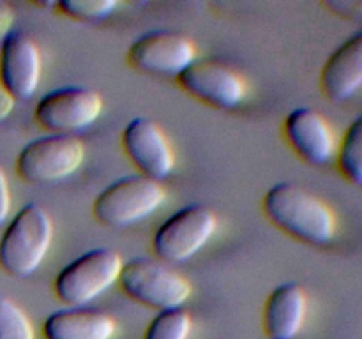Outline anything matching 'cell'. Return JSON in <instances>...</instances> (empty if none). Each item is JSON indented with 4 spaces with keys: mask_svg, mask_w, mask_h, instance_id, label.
Wrapping results in <instances>:
<instances>
[{
    "mask_svg": "<svg viewBox=\"0 0 362 339\" xmlns=\"http://www.w3.org/2000/svg\"><path fill=\"white\" fill-rule=\"evenodd\" d=\"M264 214L276 228L310 246H327L336 239L334 210L311 191L292 182L274 184L265 193Z\"/></svg>",
    "mask_w": 362,
    "mask_h": 339,
    "instance_id": "cell-1",
    "label": "cell"
},
{
    "mask_svg": "<svg viewBox=\"0 0 362 339\" xmlns=\"http://www.w3.org/2000/svg\"><path fill=\"white\" fill-rule=\"evenodd\" d=\"M53 242L48 210L27 203L14 214L0 239V268L13 278H28L45 261Z\"/></svg>",
    "mask_w": 362,
    "mask_h": 339,
    "instance_id": "cell-2",
    "label": "cell"
},
{
    "mask_svg": "<svg viewBox=\"0 0 362 339\" xmlns=\"http://www.w3.org/2000/svg\"><path fill=\"white\" fill-rule=\"evenodd\" d=\"M119 286L131 300L156 311L179 309L193 293V286L180 272L158 258H131L122 265Z\"/></svg>",
    "mask_w": 362,
    "mask_h": 339,
    "instance_id": "cell-3",
    "label": "cell"
},
{
    "mask_svg": "<svg viewBox=\"0 0 362 339\" xmlns=\"http://www.w3.org/2000/svg\"><path fill=\"white\" fill-rule=\"evenodd\" d=\"M122 265V256L108 247L87 251L57 274L55 297L67 307H85L119 282Z\"/></svg>",
    "mask_w": 362,
    "mask_h": 339,
    "instance_id": "cell-4",
    "label": "cell"
},
{
    "mask_svg": "<svg viewBox=\"0 0 362 339\" xmlns=\"http://www.w3.org/2000/svg\"><path fill=\"white\" fill-rule=\"evenodd\" d=\"M166 189L158 180L140 175L117 179L98 194L92 205L95 221L110 228H126L154 214L166 201Z\"/></svg>",
    "mask_w": 362,
    "mask_h": 339,
    "instance_id": "cell-5",
    "label": "cell"
},
{
    "mask_svg": "<svg viewBox=\"0 0 362 339\" xmlns=\"http://www.w3.org/2000/svg\"><path fill=\"white\" fill-rule=\"evenodd\" d=\"M85 159L83 141L73 134H46L28 141L16 157V173L27 184H53L73 175Z\"/></svg>",
    "mask_w": 362,
    "mask_h": 339,
    "instance_id": "cell-6",
    "label": "cell"
},
{
    "mask_svg": "<svg viewBox=\"0 0 362 339\" xmlns=\"http://www.w3.org/2000/svg\"><path fill=\"white\" fill-rule=\"evenodd\" d=\"M218 219L205 205H187L159 225L152 251L163 263H182L193 258L216 233Z\"/></svg>",
    "mask_w": 362,
    "mask_h": 339,
    "instance_id": "cell-7",
    "label": "cell"
},
{
    "mask_svg": "<svg viewBox=\"0 0 362 339\" xmlns=\"http://www.w3.org/2000/svg\"><path fill=\"white\" fill-rule=\"evenodd\" d=\"M103 113V97L88 87L49 90L37 101L34 119L49 134H73L90 127Z\"/></svg>",
    "mask_w": 362,
    "mask_h": 339,
    "instance_id": "cell-8",
    "label": "cell"
},
{
    "mask_svg": "<svg viewBox=\"0 0 362 339\" xmlns=\"http://www.w3.org/2000/svg\"><path fill=\"white\" fill-rule=\"evenodd\" d=\"M197 60V46L175 30H152L134 39L127 49V64L151 76L177 78Z\"/></svg>",
    "mask_w": 362,
    "mask_h": 339,
    "instance_id": "cell-9",
    "label": "cell"
},
{
    "mask_svg": "<svg viewBox=\"0 0 362 339\" xmlns=\"http://www.w3.org/2000/svg\"><path fill=\"white\" fill-rule=\"evenodd\" d=\"M177 83L186 94L216 109L237 108L246 97V81L239 73L218 60H194Z\"/></svg>",
    "mask_w": 362,
    "mask_h": 339,
    "instance_id": "cell-10",
    "label": "cell"
},
{
    "mask_svg": "<svg viewBox=\"0 0 362 339\" xmlns=\"http://www.w3.org/2000/svg\"><path fill=\"white\" fill-rule=\"evenodd\" d=\"M122 148L140 175L158 180L170 175L175 168V152L168 136L154 120L136 117L122 131Z\"/></svg>",
    "mask_w": 362,
    "mask_h": 339,
    "instance_id": "cell-11",
    "label": "cell"
},
{
    "mask_svg": "<svg viewBox=\"0 0 362 339\" xmlns=\"http://www.w3.org/2000/svg\"><path fill=\"white\" fill-rule=\"evenodd\" d=\"M41 52L25 32L11 30L0 46V85L14 101L35 94L41 81Z\"/></svg>",
    "mask_w": 362,
    "mask_h": 339,
    "instance_id": "cell-12",
    "label": "cell"
},
{
    "mask_svg": "<svg viewBox=\"0 0 362 339\" xmlns=\"http://www.w3.org/2000/svg\"><path fill=\"white\" fill-rule=\"evenodd\" d=\"M283 134L290 148L308 165L324 166L336 157V134L329 120L317 109H292L283 122Z\"/></svg>",
    "mask_w": 362,
    "mask_h": 339,
    "instance_id": "cell-13",
    "label": "cell"
},
{
    "mask_svg": "<svg viewBox=\"0 0 362 339\" xmlns=\"http://www.w3.org/2000/svg\"><path fill=\"white\" fill-rule=\"evenodd\" d=\"M320 90L332 102H345L362 90V30L350 35L327 56Z\"/></svg>",
    "mask_w": 362,
    "mask_h": 339,
    "instance_id": "cell-14",
    "label": "cell"
},
{
    "mask_svg": "<svg viewBox=\"0 0 362 339\" xmlns=\"http://www.w3.org/2000/svg\"><path fill=\"white\" fill-rule=\"evenodd\" d=\"M308 316V293L299 282H283L264 306V332L269 339H296Z\"/></svg>",
    "mask_w": 362,
    "mask_h": 339,
    "instance_id": "cell-15",
    "label": "cell"
},
{
    "mask_svg": "<svg viewBox=\"0 0 362 339\" xmlns=\"http://www.w3.org/2000/svg\"><path fill=\"white\" fill-rule=\"evenodd\" d=\"M115 320L94 307H66L49 314L42 323L45 339H112Z\"/></svg>",
    "mask_w": 362,
    "mask_h": 339,
    "instance_id": "cell-16",
    "label": "cell"
},
{
    "mask_svg": "<svg viewBox=\"0 0 362 339\" xmlns=\"http://www.w3.org/2000/svg\"><path fill=\"white\" fill-rule=\"evenodd\" d=\"M336 162L343 179L362 186V115L352 120L338 141Z\"/></svg>",
    "mask_w": 362,
    "mask_h": 339,
    "instance_id": "cell-17",
    "label": "cell"
},
{
    "mask_svg": "<svg viewBox=\"0 0 362 339\" xmlns=\"http://www.w3.org/2000/svg\"><path fill=\"white\" fill-rule=\"evenodd\" d=\"M191 327L189 313L182 307L159 311L145 328L144 339H189Z\"/></svg>",
    "mask_w": 362,
    "mask_h": 339,
    "instance_id": "cell-18",
    "label": "cell"
},
{
    "mask_svg": "<svg viewBox=\"0 0 362 339\" xmlns=\"http://www.w3.org/2000/svg\"><path fill=\"white\" fill-rule=\"evenodd\" d=\"M0 339H35L30 318L4 293H0Z\"/></svg>",
    "mask_w": 362,
    "mask_h": 339,
    "instance_id": "cell-19",
    "label": "cell"
},
{
    "mask_svg": "<svg viewBox=\"0 0 362 339\" xmlns=\"http://www.w3.org/2000/svg\"><path fill=\"white\" fill-rule=\"evenodd\" d=\"M119 6L117 0H62L55 4V9L71 20L101 21L112 16Z\"/></svg>",
    "mask_w": 362,
    "mask_h": 339,
    "instance_id": "cell-20",
    "label": "cell"
},
{
    "mask_svg": "<svg viewBox=\"0 0 362 339\" xmlns=\"http://www.w3.org/2000/svg\"><path fill=\"white\" fill-rule=\"evenodd\" d=\"M322 6L336 16L362 21V0H327L322 2Z\"/></svg>",
    "mask_w": 362,
    "mask_h": 339,
    "instance_id": "cell-21",
    "label": "cell"
},
{
    "mask_svg": "<svg viewBox=\"0 0 362 339\" xmlns=\"http://www.w3.org/2000/svg\"><path fill=\"white\" fill-rule=\"evenodd\" d=\"M11 187H9V180H7L6 172L0 166V226L7 221L11 214Z\"/></svg>",
    "mask_w": 362,
    "mask_h": 339,
    "instance_id": "cell-22",
    "label": "cell"
},
{
    "mask_svg": "<svg viewBox=\"0 0 362 339\" xmlns=\"http://www.w3.org/2000/svg\"><path fill=\"white\" fill-rule=\"evenodd\" d=\"M14 23V9L6 2H0V37H6Z\"/></svg>",
    "mask_w": 362,
    "mask_h": 339,
    "instance_id": "cell-23",
    "label": "cell"
},
{
    "mask_svg": "<svg viewBox=\"0 0 362 339\" xmlns=\"http://www.w3.org/2000/svg\"><path fill=\"white\" fill-rule=\"evenodd\" d=\"M13 109H14V99L11 97V95L4 90L2 85H0V122H4V120L13 113Z\"/></svg>",
    "mask_w": 362,
    "mask_h": 339,
    "instance_id": "cell-24",
    "label": "cell"
}]
</instances>
